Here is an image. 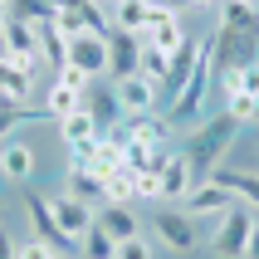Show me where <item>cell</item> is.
Instances as JSON below:
<instances>
[{"label": "cell", "mask_w": 259, "mask_h": 259, "mask_svg": "<svg viewBox=\"0 0 259 259\" xmlns=\"http://www.w3.org/2000/svg\"><path fill=\"white\" fill-rule=\"evenodd\" d=\"M235 122L230 113H210V117H201L196 127H191V137H186V161H191V171H196V181H210V171L215 166H225V152L235 147Z\"/></svg>", "instance_id": "1"}, {"label": "cell", "mask_w": 259, "mask_h": 259, "mask_svg": "<svg viewBox=\"0 0 259 259\" xmlns=\"http://www.w3.org/2000/svg\"><path fill=\"white\" fill-rule=\"evenodd\" d=\"M210 44V64L215 69H240L259 59V25H220Z\"/></svg>", "instance_id": "2"}, {"label": "cell", "mask_w": 259, "mask_h": 259, "mask_svg": "<svg viewBox=\"0 0 259 259\" xmlns=\"http://www.w3.org/2000/svg\"><path fill=\"white\" fill-rule=\"evenodd\" d=\"M152 235H157L161 245L171 249V254H191V249L201 245V230H196V215H191L186 205H161L152 210Z\"/></svg>", "instance_id": "3"}, {"label": "cell", "mask_w": 259, "mask_h": 259, "mask_svg": "<svg viewBox=\"0 0 259 259\" xmlns=\"http://www.w3.org/2000/svg\"><path fill=\"white\" fill-rule=\"evenodd\" d=\"M210 73H215V64H210V44L201 49V59H196V69H191V78H186V88L171 98V122H201V113H205V88H210Z\"/></svg>", "instance_id": "4"}, {"label": "cell", "mask_w": 259, "mask_h": 259, "mask_svg": "<svg viewBox=\"0 0 259 259\" xmlns=\"http://www.w3.org/2000/svg\"><path fill=\"white\" fill-rule=\"evenodd\" d=\"M249 230H254L249 205H230V210L215 220V230H210V249H215L220 259H240L245 245H249Z\"/></svg>", "instance_id": "5"}, {"label": "cell", "mask_w": 259, "mask_h": 259, "mask_svg": "<svg viewBox=\"0 0 259 259\" xmlns=\"http://www.w3.org/2000/svg\"><path fill=\"white\" fill-rule=\"evenodd\" d=\"M0 39H5V49H10V64H20V69L34 73V64H39V25H29V20H20V15H0Z\"/></svg>", "instance_id": "6"}, {"label": "cell", "mask_w": 259, "mask_h": 259, "mask_svg": "<svg viewBox=\"0 0 259 259\" xmlns=\"http://www.w3.org/2000/svg\"><path fill=\"white\" fill-rule=\"evenodd\" d=\"M25 215H29V225H34V240H44V245L54 249V254H78V240H69V235L59 230V220H54V205H49V196L29 191V196H25Z\"/></svg>", "instance_id": "7"}, {"label": "cell", "mask_w": 259, "mask_h": 259, "mask_svg": "<svg viewBox=\"0 0 259 259\" xmlns=\"http://www.w3.org/2000/svg\"><path fill=\"white\" fill-rule=\"evenodd\" d=\"M64 64H73V69H83L88 78H98V73H108V34H93V29H78L69 39V59Z\"/></svg>", "instance_id": "8"}, {"label": "cell", "mask_w": 259, "mask_h": 259, "mask_svg": "<svg viewBox=\"0 0 259 259\" xmlns=\"http://www.w3.org/2000/svg\"><path fill=\"white\" fill-rule=\"evenodd\" d=\"M142 64V34H127V29H108V73L113 83L132 78Z\"/></svg>", "instance_id": "9"}, {"label": "cell", "mask_w": 259, "mask_h": 259, "mask_svg": "<svg viewBox=\"0 0 259 259\" xmlns=\"http://www.w3.org/2000/svg\"><path fill=\"white\" fill-rule=\"evenodd\" d=\"M117 88V103H122V117H147V113H157V98H161V88L152 83V78H142V73H132V78H122Z\"/></svg>", "instance_id": "10"}, {"label": "cell", "mask_w": 259, "mask_h": 259, "mask_svg": "<svg viewBox=\"0 0 259 259\" xmlns=\"http://www.w3.org/2000/svg\"><path fill=\"white\" fill-rule=\"evenodd\" d=\"M181 205H186L191 215H210V220H220L230 205H240V201H235V196L220 186V181H196V186L186 191V201H181Z\"/></svg>", "instance_id": "11"}, {"label": "cell", "mask_w": 259, "mask_h": 259, "mask_svg": "<svg viewBox=\"0 0 259 259\" xmlns=\"http://www.w3.org/2000/svg\"><path fill=\"white\" fill-rule=\"evenodd\" d=\"M54 220H59V230L69 235V240H83L88 230H93V205L88 201H78V196H69V191H64V196H54Z\"/></svg>", "instance_id": "12"}, {"label": "cell", "mask_w": 259, "mask_h": 259, "mask_svg": "<svg viewBox=\"0 0 259 259\" xmlns=\"http://www.w3.org/2000/svg\"><path fill=\"white\" fill-rule=\"evenodd\" d=\"M161 201H171V205H181L186 201V191L196 186V171H191V161H186V152H171V157L161 161Z\"/></svg>", "instance_id": "13"}, {"label": "cell", "mask_w": 259, "mask_h": 259, "mask_svg": "<svg viewBox=\"0 0 259 259\" xmlns=\"http://www.w3.org/2000/svg\"><path fill=\"white\" fill-rule=\"evenodd\" d=\"M210 181H220V186L230 191L240 205L259 210V171H235V166H215V171H210Z\"/></svg>", "instance_id": "14"}, {"label": "cell", "mask_w": 259, "mask_h": 259, "mask_svg": "<svg viewBox=\"0 0 259 259\" xmlns=\"http://www.w3.org/2000/svg\"><path fill=\"white\" fill-rule=\"evenodd\" d=\"M201 49H205V39H186L181 49L171 54V69H166V83H161V93H181L186 88V78H191V69H196V59H201Z\"/></svg>", "instance_id": "15"}, {"label": "cell", "mask_w": 259, "mask_h": 259, "mask_svg": "<svg viewBox=\"0 0 259 259\" xmlns=\"http://www.w3.org/2000/svg\"><path fill=\"white\" fill-rule=\"evenodd\" d=\"M83 108L93 113V122H98L103 132H113L117 122H122V103H117V88H93V93H83Z\"/></svg>", "instance_id": "16"}, {"label": "cell", "mask_w": 259, "mask_h": 259, "mask_svg": "<svg viewBox=\"0 0 259 259\" xmlns=\"http://www.w3.org/2000/svg\"><path fill=\"white\" fill-rule=\"evenodd\" d=\"M93 220L113 235L117 245L132 240V235H142V225H137V215H132V205H108V201H103V210H93Z\"/></svg>", "instance_id": "17"}, {"label": "cell", "mask_w": 259, "mask_h": 259, "mask_svg": "<svg viewBox=\"0 0 259 259\" xmlns=\"http://www.w3.org/2000/svg\"><path fill=\"white\" fill-rule=\"evenodd\" d=\"M34 171V147L29 142H0V176L5 181H29Z\"/></svg>", "instance_id": "18"}, {"label": "cell", "mask_w": 259, "mask_h": 259, "mask_svg": "<svg viewBox=\"0 0 259 259\" xmlns=\"http://www.w3.org/2000/svg\"><path fill=\"white\" fill-rule=\"evenodd\" d=\"M0 98L29 108V98H34V73L20 69V64H0Z\"/></svg>", "instance_id": "19"}, {"label": "cell", "mask_w": 259, "mask_h": 259, "mask_svg": "<svg viewBox=\"0 0 259 259\" xmlns=\"http://www.w3.org/2000/svg\"><path fill=\"white\" fill-rule=\"evenodd\" d=\"M59 127V137H64V147H83V142H93V137H98V122H93V113H88V108H78V113H69V117H59L54 122Z\"/></svg>", "instance_id": "20"}, {"label": "cell", "mask_w": 259, "mask_h": 259, "mask_svg": "<svg viewBox=\"0 0 259 259\" xmlns=\"http://www.w3.org/2000/svg\"><path fill=\"white\" fill-rule=\"evenodd\" d=\"M142 44H152V49H161V54H176V49L186 44V29H181V15H171V20H157V25H147Z\"/></svg>", "instance_id": "21"}, {"label": "cell", "mask_w": 259, "mask_h": 259, "mask_svg": "<svg viewBox=\"0 0 259 259\" xmlns=\"http://www.w3.org/2000/svg\"><path fill=\"white\" fill-rule=\"evenodd\" d=\"M113 29H127V34H147V0H117L108 10Z\"/></svg>", "instance_id": "22"}, {"label": "cell", "mask_w": 259, "mask_h": 259, "mask_svg": "<svg viewBox=\"0 0 259 259\" xmlns=\"http://www.w3.org/2000/svg\"><path fill=\"white\" fill-rule=\"evenodd\" d=\"M83 108V93H73V88H64V83H49V93H44V117H69V113H78Z\"/></svg>", "instance_id": "23"}, {"label": "cell", "mask_w": 259, "mask_h": 259, "mask_svg": "<svg viewBox=\"0 0 259 259\" xmlns=\"http://www.w3.org/2000/svg\"><path fill=\"white\" fill-rule=\"evenodd\" d=\"M78 259H117V240L103 230L98 220H93V230L78 240Z\"/></svg>", "instance_id": "24"}, {"label": "cell", "mask_w": 259, "mask_h": 259, "mask_svg": "<svg viewBox=\"0 0 259 259\" xmlns=\"http://www.w3.org/2000/svg\"><path fill=\"white\" fill-rule=\"evenodd\" d=\"M220 83H225V93H259V59L240 64V69H220Z\"/></svg>", "instance_id": "25"}, {"label": "cell", "mask_w": 259, "mask_h": 259, "mask_svg": "<svg viewBox=\"0 0 259 259\" xmlns=\"http://www.w3.org/2000/svg\"><path fill=\"white\" fill-rule=\"evenodd\" d=\"M69 196H78V201H103V181L93 171H88V166H69Z\"/></svg>", "instance_id": "26"}, {"label": "cell", "mask_w": 259, "mask_h": 259, "mask_svg": "<svg viewBox=\"0 0 259 259\" xmlns=\"http://www.w3.org/2000/svg\"><path fill=\"white\" fill-rule=\"evenodd\" d=\"M166 69H171V54H161V49H152V44H142V64H137V73L142 78H152V83H166Z\"/></svg>", "instance_id": "27"}, {"label": "cell", "mask_w": 259, "mask_h": 259, "mask_svg": "<svg viewBox=\"0 0 259 259\" xmlns=\"http://www.w3.org/2000/svg\"><path fill=\"white\" fill-rule=\"evenodd\" d=\"M5 15H20L29 25H44V20H54V5L49 0H5Z\"/></svg>", "instance_id": "28"}, {"label": "cell", "mask_w": 259, "mask_h": 259, "mask_svg": "<svg viewBox=\"0 0 259 259\" xmlns=\"http://www.w3.org/2000/svg\"><path fill=\"white\" fill-rule=\"evenodd\" d=\"M103 201L108 205H132L137 196H132V171H117L113 181H103Z\"/></svg>", "instance_id": "29"}, {"label": "cell", "mask_w": 259, "mask_h": 259, "mask_svg": "<svg viewBox=\"0 0 259 259\" xmlns=\"http://www.w3.org/2000/svg\"><path fill=\"white\" fill-rule=\"evenodd\" d=\"M225 113L245 127V122H254V93H225Z\"/></svg>", "instance_id": "30"}, {"label": "cell", "mask_w": 259, "mask_h": 259, "mask_svg": "<svg viewBox=\"0 0 259 259\" xmlns=\"http://www.w3.org/2000/svg\"><path fill=\"white\" fill-rule=\"evenodd\" d=\"M132 196L137 201H161V176L157 171H132Z\"/></svg>", "instance_id": "31"}, {"label": "cell", "mask_w": 259, "mask_h": 259, "mask_svg": "<svg viewBox=\"0 0 259 259\" xmlns=\"http://www.w3.org/2000/svg\"><path fill=\"white\" fill-rule=\"evenodd\" d=\"M54 83L73 88V93H88V83H93V78H88L83 69H73V64H59V69H54Z\"/></svg>", "instance_id": "32"}, {"label": "cell", "mask_w": 259, "mask_h": 259, "mask_svg": "<svg viewBox=\"0 0 259 259\" xmlns=\"http://www.w3.org/2000/svg\"><path fill=\"white\" fill-rule=\"evenodd\" d=\"M157 249H152V240L147 235H132V240H122L117 245V259H152Z\"/></svg>", "instance_id": "33"}, {"label": "cell", "mask_w": 259, "mask_h": 259, "mask_svg": "<svg viewBox=\"0 0 259 259\" xmlns=\"http://www.w3.org/2000/svg\"><path fill=\"white\" fill-rule=\"evenodd\" d=\"M49 254H54V249L44 245V240H25V245L15 249V259H49Z\"/></svg>", "instance_id": "34"}, {"label": "cell", "mask_w": 259, "mask_h": 259, "mask_svg": "<svg viewBox=\"0 0 259 259\" xmlns=\"http://www.w3.org/2000/svg\"><path fill=\"white\" fill-rule=\"evenodd\" d=\"M15 249H20V245H15V235L0 230V259H15Z\"/></svg>", "instance_id": "35"}, {"label": "cell", "mask_w": 259, "mask_h": 259, "mask_svg": "<svg viewBox=\"0 0 259 259\" xmlns=\"http://www.w3.org/2000/svg\"><path fill=\"white\" fill-rule=\"evenodd\" d=\"M240 259H259V225L249 230V245H245V254H240Z\"/></svg>", "instance_id": "36"}, {"label": "cell", "mask_w": 259, "mask_h": 259, "mask_svg": "<svg viewBox=\"0 0 259 259\" xmlns=\"http://www.w3.org/2000/svg\"><path fill=\"white\" fill-rule=\"evenodd\" d=\"M191 10H210V5H220V0H186Z\"/></svg>", "instance_id": "37"}, {"label": "cell", "mask_w": 259, "mask_h": 259, "mask_svg": "<svg viewBox=\"0 0 259 259\" xmlns=\"http://www.w3.org/2000/svg\"><path fill=\"white\" fill-rule=\"evenodd\" d=\"M0 64H10V49H5V39H0Z\"/></svg>", "instance_id": "38"}, {"label": "cell", "mask_w": 259, "mask_h": 259, "mask_svg": "<svg viewBox=\"0 0 259 259\" xmlns=\"http://www.w3.org/2000/svg\"><path fill=\"white\" fill-rule=\"evenodd\" d=\"M98 5H103V10H113V5H117V0H98Z\"/></svg>", "instance_id": "39"}, {"label": "cell", "mask_w": 259, "mask_h": 259, "mask_svg": "<svg viewBox=\"0 0 259 259\" xmlns=\"http://www.w3.org/2000/svg\"><path fill=\"white\" fill-rule=\"evenodd\" d=\"M49 259H78V254H49Z\"/></svg>", "instance_id": "40"}, {"label": "cell", "mask_w": 259, "mask_h": 259, "mask_svg": "<svg viewBox=\"0 0 259 259\" xmlns=\"http://www.w3.org/2000/svg\"><path fill=\"white\" fill-rule=\"evenodd\" d=\"M254 122H259V93H254Z\"/></svg>", "instance_id": "41"}, {"label": "cell", "mask_w": 259, "mask_h": 259, "mask_svg": "<svg viewBox=\"0 0 259 259\" xmlns=\"http://www.w3.org/2000/svg\"><path fill=\"white\" fill-rule=\"evenodd\" d=\"M245 5H259V0H245Z\"/></svg>", "instance_id": "42"}, {"label": "cell", "mask_w": 259, "mask_h": 259, "mask_svg": "<svg viewBox=\"0 0 259 259\" xmlns=\"http://www.w3.org/2000/svg\"><path fill=\"white\" fill-rule=\"evenodd\" d=\"M0 10H5V0H0Z\"/></svg>", "instance_id": "43"}, {"label": "cell", "mask_w": 259, "mask_h": 259, "mask_svg": "<svg viewBox=\"0 0 259 259\" xmlns=\"http://www.w3.org/2000/svg\"><path fill=\"white\" fill-rule=\"evenodd\" d=\"M0 108H5V98H0Z\"/></svg>", "instance_id": "44"}, {"label": "cell", "mask_w": 259, "mask_h": 259, "mask_svg": "<svg viewBox=\"0 0 259 259\" xmlns=\"http://www.w3.org/2000/svg\"><path fill=\"white\" fill-rule=\"evenodd\" d=\"M0 15H5V10H0Z\"/></svg>", "instance_id": "45"}]
</instances>
